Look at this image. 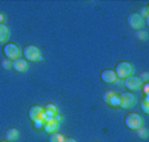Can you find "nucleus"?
Returning <instances> with one entry per match:
<instances>
[{
    "mask_svg": "<svg viewBox=\"0 0 149 142\" xmlns=\"http://www.w3.org/2000/svg\"><path fill=\"white\" fill-rule=\"evenodd\" d=\"M133 73V66L132 63L127 61H121L116 64L115 67V74L118 76V79H127L128 76H131Z\"/></svg>",
    "mask_w": 149,
    "mask_h": 142,
    "instance_id": "obj_1",
    "label": "nucleus"
},
{
    "mask_svg": "<svg viewBox=\"0 0 149 142\" xmlns=\"http://www.w3.org/2000/svg\"><path fill=\"white\" fill-rule=\"evenodd\" d=\"M3 51H4L6 58L11 59V61H15V59H17V58H21V55H23V50H21L19 45L15 44V42H8V44H6Z\"/></svg>",
    "mask_w": 149,
    "mask_h": 142,
    "instance_id": "obj_2",
    "label": "nucleus"
},
{
    "mask_svg": "<svg viewBox=\"0 0 149 142\" xmlns=\"http://www.w3.org/2000/svg\"><path fill=\"white\" fill-rule=\"evenodd\" d=\"M23 55L24 59L26 61H32V62H37V61H42L41 53H40V49L36 45H26L23 49Z\"/></svg>",
    "mask_w": 149,
    "mask_h": 142,
    "instance_id": "obj_3",
    "label": "nucleus"
},
{
    "mask_svg": "<svg viewBox=\"0 0 149 142\" xmlns=\"http://www.w3.org/2000/svg\"><path fill=\"white\" fill-rule=\"evenodd\" d=\"M143 117L140 116L139 113H128L125 116V120H124V124H125V126L128 129H131V130H137L139 128H141L143 126Z\"/></svg>",
    "mask_w": 149,
    "mask_h": 142,
    "instance_id": "obj_4",
    "label": "nucleus"
},
{
    "mask_svg": "<svg viewBox=\"0 0 149 142\" xmlns=\"http://www.w3.org/2000/svg\"><path fill=\"white\" fill-rule=\"evenodd\" d=\"M120 98V108L123 109H131L136 104V96L132 92H123L119 95Z\"/></svg>",
    "mask_w": 149,
    "mask_h": 142,
    "instance_id": "obj_5",
    "label": "nucleus"
},
{
    "mask_svg": "<svg viewBox=\"0 0 149 142\" xmlns=\"http://www.w3.org/2000/svg\"><path fill=\"white\" fill-rule=\"evenodd\" d=\"M28 117L29 120L33 123V121H38V120H45V112H44V108L41 105H32L31 108L28 109Z\"/></svg>",
    "mask_w": 149,
    "mask_h": 142,
    "instance_id": "obj_6",
    "label": "nucleus"
},
{
    "mask_svg": "<svg viewBox=\"0 0 149 142\" xmlns=\"http://www.w3.org/2000/svg\"><path fill=\"white\" fill-rule=\"evenodd\" d=\"M127 21H128V25H130L132 29H135V30L141 29L144 25V19L139 15V12H131V13L128 15Z\"/></svg>",
    "mask_w": 149,
    "mask_h": 142,
    "instance_id": "obj_7",
    "label": "nucleus"
},
{
    "mask_svg": "<svg viewBox=\"0 0 149 142\" xmlns=\"http://www.w3.org/2000/svg\"><path fill=\"white\" fill-rule=\"evenodd\" d=\"M141 80L139 79V76H128L127 79H124V87H125L127 89H130V91H136V89H139L141 87Z\"/></svg>",
    "mask_w": 149,
    "mask_h": 142,
    "instance_id": "obj_8",
    "label": "nucleus"
},
{
    "mask_svg": "<svg viewBox=\"0 0 149 142\" xmlns=\"http://www.w3.org/2000/svg\"><path fill=\"white\" fill-rule=\"evenodd\" d=\"M58 125L59 123L56 120V117H45V120H44V130L49 134L57 132Z\"/></svg>",
    "mask_w": 149,
    "mask_h": 142,
    "instance_id": "obj_9",
    "label": "nucleus"
},
{
    "mask_svg": "<svg viewBox=\"0 0 149 142\" xmlns=\"http://www.w3.org/2000/svg\"><path fill=\"white\" fill-rule=\"evenodd\" d=\"M100 79L103 83L107 84H115L118 80V76H116L115 71L113 70H103L100 74Z\"/></svg>",
    "mask_w": 149,
    "mask_h": 142,
    "instance_id": "obj_10",
    "label": "nucleus"
},
{
    "mask_svg": "<svg viewBox=\"0 0 149 142\" xmlns=\"http://www.w3.org/2000/svg\"><path fill=\"white\" fill-rule=\"evenodd\" d=\"M12 69L17 73H25L28 70V61L24 58H17L12 61Z\"/></svg>",
    "mask_w": 149,
    "mask_h": 142,
    "instance_id": "obj_11",
    "label": "nucleus"
},
{
    "mask_svg": "<svg viewBox=\"0 0 149 142\" xmlns=\"http://www.w3.org/2000/svg\"><path fill=\"white\" fill-rule=\"evenodd\" d=\"M44 112H45L46 117H54L56 114H58V107L52 104V103H49L44 107Z\"/></svg>",
    "mask_w": 149,
    "mask_h": 142,
    "instance_id": "obj_12",
    "label": "nucleus"
},
{
    "mask_svg": "<svg viewBox=\"0 0 149 142\" xmlns=\"http://www.w3.org/2000/svg\"><path fill=\"white\" fill-rule=\"evenodd\" d=\"M19 138V130L16 128H9L6 132V141L8 142H13Z\"/></svg>",
    "mask_w": 149,
    "mask_h": 142,
    "instance_id": "obj_13",
    "label": "nucleus"
},
{
    "mask_svg": "<svg viewBox=\"0 0 149 142\" xmlns=\"http://www.w3.org/2000/svg\"><path fill=\"white\" fill-rule=\"evenodd\" d=\"M9 36V30L6 26V24H0V44H3L8 39Z\"/></svg>",
    "mask_w": 149,
    "mask_h": 142,
    "instance_id": "obj_14",
    "label": "nucleus"
},
{
    "mask_svg": "<svg viewBox=\"0 0 149 142\" xmlns=\"http://www.w3.org/2000/svg\"><path fill=\"white\" fill-rule=\"evenodd\" d=\"M63 141H65V137L62 136L61 133L54 132V133L49 134V142H63Z\"/></svg>",
    "mask_w": 149,
    "mask_h": 142,
    "instance_id": "obj_15",
    "label": "nucleus"
},
{
    "mask_svg": "<svg viewBox=\"0 0 149 142\" xmlns=\"http://www.w3.org/2000/svg\"><path fill=\"white\" fill-rule=\"evenodd\" d=\"M136 133H137V137L141 139H146L149 136V132L146 128H144V126H141V128H139L137 130H136Z\"/></svg>",
    "mask_w": 149,
    "mask_h": 142,
    "instance_id": "obj_16",
    "label": "nucleus"
},
{
    "mask_svg": "<svg viewBox=\"0 0 149 142\" xmlns=\"http://www.w3.org/2000/svg\"><path fill=\"white\" fill-rule=\"evenodd\" d=\"M108 105L112 107V108H120V98H119V95H115V96L111 99Z\"/></svg>",
    "mask_w": 149,
    "mask_h": 142,
    "instance_id": "obj_17",
    "label": "nucleus"
},
{
    "mask_svg": "<svg viewBox=\"0 0 149 142\" xmlns=\"http://www.w3.org/2000/svg\"><path fill=\"white\" fill-rule=\"evenodd\" d=\"M115 95H116V94H115L113 91H107V92H104V94H103V101H104L106 104H108V103L111 101V99H112L113 96H115Z\"/></svg>",
    "mask_w": 149,
    "mask_h": 142,
    "instance_id": "obj_18",
    "label": "nucleus"
},
{
    "mask_svg": "<svg viewBox=\"0 0 149 142\" xmlns=\"http://www.w3.org/2000/svg\"><path fill=\"white\" fill-rule=\"evenodd\" d=\"M33 128L36 129V130H44V120L33 121Z\"/></svg>",
    "mask_w": 149,
    "mask_h": 142,
    "instance_id": "obj_19",
    "label": "nucleus"
},
{
    "mask_svg": "<svg viewBox=\"0 0 149 142\" xmlns=\"http://www.w3.org/2000/svg\"><path fill=\"white\" fill-rule=\"evenodd\" d=\"M136 37L139 39H145L148 37V33L145 30H143V29H139V30H136Z\"/></svg>",
    "mask_w": 149,
    "mask_h": 142,
    "instance_id": "obj_20",
    "label": "nucleus"
},
{
    "mask_svg": "<svg viewBox=\"0 0 149 142\" xmlns=\"http://www.w3.org/2000/svg\"><path fill=\"white\" fill-rule=\"evenodd\" d=\"M1 66H3L6 70L12 69V61L11 59H8V58H4L3 61H1Z\"/></svg>",
    "mask_w": 149,
    "mask_h": 142,
    "instance_id": "obj_21",
    "label": "nucleus"
},
{
    "mask_svg": "<svg viewBox=\"0 0 149 142\" xmlns=\"http://www.w3.org/2000/svg\"><path fill=\"white\" fill-rule=\"evenodd\" d=\"M148 13H149V7H148V6H144L143 8L139 11V15H140L143 19H145V17L148 16Z\"/></svg>",
    "mask_w": 149,
    "mask_h": 142,
    "instance_id": "obj_22",
    "label": "nucleus"
},
{
    "mask_svg": "<svg viewBox=\"0 0 149 142\" xmlns=\"http://www.w3.org/2000/svg\"><path fill=\"white\" fill-rule=\"evenodd\" d=\"M141 109H143V112L145 114H148L149 113V103L148 101H145V100H141Z\"/></svg>",
    "mask_w": 149,
    "mask_h": 142,
    "instance_id": "obj_23",
    "label": "nucleus"
},
{
    "mask_svg": "<svg viewBox=\"0 0 149 142\" xmlns=\"http://www.w3.org/2000/svg\"><path fill=\"white\" fill-rule=\"evenodd\" d=\"M139 79H140V80H141V83H148L149 74H148V73H143L140 76H139Z\"/></svg>",
    "mask_w": 149,
    "mask_h": 142,
    "instance_id": "obj_24",
    "label": "nucleus"
},
{
    "mask_svg": "<svg viewBox=\"0 0 149 142\" xmlns=\"http://www.w3.org/2000/svg\"><path fill=\"white\" fill-rule=\"evenodd\" d=\"M141 87H143L144 95H149V84L148 83H144V84H141Z\"/></svg>",
    "mask_w": 149,
    "mask_h": 142,
    "instance_id": "obj_25",
    "label": "nucleus"
},
{
    "mask_svg": "<svg viewBox=\"0 0 149 142\" xmlns=\"http://www.w3.org/2000/svg\"><path fill=\"white\" fill-rule=\"evenodd\" d=\"M63 142H77L75 138H71V137H65V141Z\"/></svg>",
    "mask_w": 149,
    "mask_h": 142,
    "instance_id": "obj_26",
    "label": "nucleus"
},
{
    "mask_svg": "<svg viewBox=\"0 0 149 142\" xmlns=\"http://www.w3.org/2000/svg\"><path fill=\"white\" fill-rule=\"evenodd\" d=\"M4 20H6V16H4V13L0 12V24H4Z\"/></svg>",
    "mask_w": 149,
    "mask_h": 142,
    "instance_id": "obj_27",
    "label": "nucleus"
},
{
    "mask_svg": "<svg viewBox=\"0 0 149 142\" xmlns=\"http://www.w3.org/2000/svg\"><path fill=\"white\" fill-rule=\"evenodd\" d=\"M0 142H8V141H0Z\"/></svg>",
    "mask_w": 149,
    "mask_h": 142,
    "instance_id": "obj_28",
    "label": "nucleus"
}]
</instances>
